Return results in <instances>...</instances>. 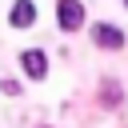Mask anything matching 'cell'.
I'll return each mask as SVG.
<instances>
[{
    "mask_svg": "<svg viewBox=\"0 0 128 128\" xmlns=\"http://www.w3.org/2000/svg\"><path fill=\"white\" fill-rule=\"evenodd\" d=\"M56 20H60V32H80L84 28V4L80 0H60L56 4Z\"/></svg>",
    "mask_w": 128,
    "mask_h": 128,
    "instance_id": "cell-1",
    "label": "cell"
},
{
    "mask_svg": "<svg viewBox=\"0 0 128 128\" xmlns=\"http://www.w3.org/2000/svg\"><path fill=\"white\" fill-rule=\"evenodd\" d=\"M20 64H24V72H28L32 80H44V76H48V56H44L40 48H28V52L20 56Z\"/></svg>",
    "mask_w": 128,
    "mask_h": 128,
    "instance_id": "cell-2",
    "label": "cell"
},
{
    "mask_svg": "<svg viewBox=\"0 0 128 128\" xmlns=\"http://www.w3.org/2000/svg\"><path fill=\"white\" fill-rule=\"evenodd\" d=\"M92 40H96L100 48H124V32H120L116 24H96V28H92Z\"/></svg>",
    "mask_w": 128,
    "mask_h": 128,
    "instance_id": "cell-3",
    "label": "cell"
},
{
    "mask_svg": "<svg viewBox=\"0 0 128 128\" xmlns=\"http://www.w3.org/2000/svg\"><path fill=\"white\" fill-rule=\"evenodd\" d=\"M32 20H36L32 0H16V4H12V12H8V24H12V28H28Z\"/></svg>",
    "mask_w": 128,
    "mask_h": 128,
    "instance_id": "cell-4",
    "label": "cell"
},
{
    "mask_svg": "<svg viewBox=\"0 0 128 128\" xmlns=\"http://www.w3.org/2000/svg\"><path fill=\"white\" fill-rule=\"evenodd\" d=\"M0 88H4V92H8V96H20V84H16V80H4V84H0Z\"/></svg>",
    "mask_w": 128,
    "mask_h": 128,
    "instance_id": "cell-5",
    "label": "cell"
},
{
    "mask_svg": "<svg viewBox=\"0 0 128 128\" xmlns=\"http://www.w3.org/2000/svg\"><path fill=\"white\" fill-rule=\"evenodd\" d=\"M124 4H128V0H124Z\"/></svg>",
    "mask_w": 128,
    "mask_h": 128,
    "instance_id": "cell-6",
    "label": "cell"
}]
</instances>
